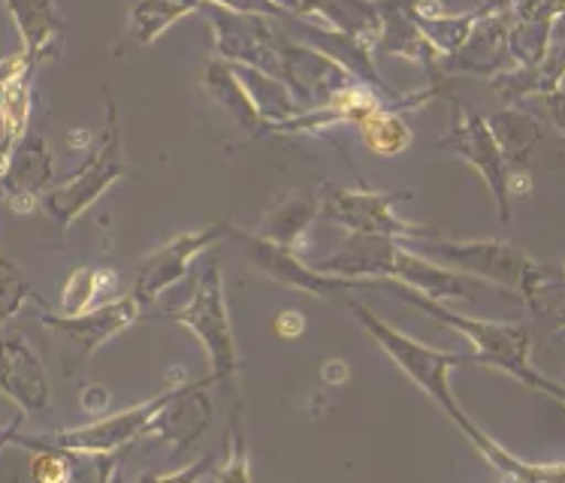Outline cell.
Listing matches in <instances>:
<instances>
[{
	"label": "cell",
	"instance_id": "6da1fadb",
	"mask_svg": "<svg viewBox=\"0 0 565 483\" xmlns=\"http://www.w3.org/2000/svg\"><path fill=\"white\" fill-rule=\"evenodd\" d=\"M348 309L354 311V318L363 323V330L379 342L387 357L403 368L408 378L415 380L420 390L427 393L433 402L439 405L441 411L460 426L462 436L472 441L475 448L484 453V460L490 465H497L502 474H511V477H526V481H544V483H563V465L554 462V465H532V462L518 460L514 453H508L497 438L487 436L481 426L475 423L472 417L466 415L457 402V396L450 390V368L466 366L472 363V354H450V351H436V347H427L408 339L399 330H393L391 323H384L381 318H375L366 305H360L358 300L348 302Z\"/></svg>",
	"mask_w": 565,
	"mask_h": 483
},
{
	"label": "cell",
	"instance_id": "7a4b0ae2",
	"mask_svg": "<svg viewBox=\"0 0 565 483\" xmlns=\"http://www.w3.org/2000/svg\"><path fill=\"white\" fill-rule=\"evenodd\" d=\"M415 254L433 264L445 266L450 272H460L484 285H502L514 290V297L530 305L535 314L559 311L563 293V272L559 266H547L532 260L530 254L511 242H457V239H415Z\"/></svg>",
	"mask_w": 565,
	"mask_h": 483
},
{
	"label": "cell",
	"instance_id": "3957f363",
	"mask_svg": "<svg viewBox=\"0 0 565 483\" xmlns=\"http://www.w3.org/2000/svg\"><path fill=\"white\" fill-rule=\"evenodd\" d=\"M323 276L351 278V281H396L405 288L417 290L420 297L433 302L441 300H469L472 290H487L490 285L475 281L460 272H450L445 266L420 257L403 242L384 239V236H363L351 233L345 245L327 260L312 266Z\"/></svg>",
	"mask_w": 565,
	"mask_h": 483
},
{
	"label": "cell",
	"instance_id": "277c9868",
	"mask_svg": "<svg viewBox=\"0 0 565 483\" xmlns=\"http://www.w3.org/2000/svg\"><path fill=\"white\" fill-rule=\"evenodd\" d=\"M387 290H393L396 297H403L405 302H412L420 311H427L433 321L445 323L450 330H457L466 335L475 345L472 363L478 366H493L499 372H505L514 380H520L530 390L547 393L551 399L563 402V387L556 380L544 378L539 368L532 366V333L523 323H497V321H478V318H466L457 311L445 309V302H433L427 297H420L417 290L387 281Z\"/></svg>",
	"mask_w": 565,
	"mask_h": 483
},
{
	"label": "cell",
	"instance_id": "5b68a950",
	"mask_svg": "<svg viewBox=\"0 0 565 483\" xmlns=\"http://www.w3.org/2000/svg\"><path fill=\"white\" fill-rule=\"evenodd\" d=\"M170 318L188 326L200 339V345L206 347L209 363H212L209 380L231 390L236 408H243L239 387H236V375H239L243 363H239V351H236V339H233L231 311H227L218 264H209L203 269V276L196 278L191 300L179 309H170Z\"/></svg>",
	"mask_w": 565,
	"mask_h": 483
},
{
	"label": "cell",
	"instance_id": "8992f818",
	"mask_svg": "<svg viewBox=\"0 0 565 483\" xmlns=\"http://www.w3.org/2000/svg\"><path fill=\"white\" fill-rule=\"evenodd\" d=\"M127 163L121 161V130H118V109L109 100L106 109V130L100 137V146L92 158L85 161L79 173L70 175L67 182H61L58 187H52L43 196V208L49 212V218L58 224L61 230H67L73 221L79 218L85 208L92 206L94 200H100L109 184H116L121 175H127Z\"/></svg>",
	"mask_w": 565,
	"mask_h": 483
},
{
	"label": "cell",
	"instance_id": "52a82bcc",
	"mask_svg": "<svg viewBox=\"0 0 565 483\" xmlns=\"http://www.w3.org/2000/svg\"><path fill=\"white\" fill-rule=\"evenodd\" d=\"M408 191H348V187H327L318 196V215L333 224H342L351 233L363 236H384V239L408 242V239H433L439 236L429 227L412 224L393 215V206L399 200H408Z\"/></svg>",
	"mask_w": 565,
	"mask_h": 483
},
{
	"label": "cell",
	"instance_id": "ba28073f",
	"mask_svg": "<svg viewBox=\"0 0 565 483\" xmlns=\"http://www.w3.org/2000/svg\"><path fill=\"white\" fill-rule=\"evenodd\" d=\"M203 10L215 15L212 24H215V36H218V52L224 55L221 61H227V64L236 61L252 73L278 79L276 34L266 19L254 15L252 10H243V7H221V3L196 7V12Z\"/></svg>",
	"mask_w": 565,
	"mask_h": 483
},
{
	"label": "cell",
	"instance_id": "9c48e42d",
	"mask_svg": "<svg viewBox=\"0 0 565 483\" xmlns=\"http://www.w3.org/2000/svg\"><path fill=\"white\" fill-rule=\"evenodd\" d=\"M185 387H170L161 396H154L149 402L134 405L125 408L113 417H104L92 426H79V429H67L58 432L49 444L52 448L64 450V453H85V457H106V453H116L118 448H125L130 441H137L139 436L151 432V423L158 420L167 405L173 402L179 393Z\"/></svg>",
	"mask_w": 565,
	"mask_h": 483
},
{
	"label": "cell",
	"instance_id": "30bf717a",
	"mask_svg": "<svg viewBox=\"0 0 565 483\" xmlns=\"http://www.w3.org/2000/svg\"><path fill=\"white\" fill-rule=\"evenodd\" d=\"M433 146L436 149L454 151L466 163H472L475 170L481 173V179L487 182V187H490L493 200H497L499 221L511 218V206H508V173L511 170H508L505 158L499 151L497 137H493V130H490L484 116L457 106L450 130L441 139H436Z\"/></svg>",
	"mask_w": 565,
	"mask_h": 483
},
{
	"label": "cell",
	"instance_id": "8fae6325",
	"mask_svg": "<svg viewBox=\"0 0 565 483\" xmlns=\"http://www.w3.org/2000/svg\"><path fill=\"white\" fill-rule=\"evenodd\" d=\"M233 230H236V227H233L231 218H218L215 224L203 227V230L182 233V236H175V239L167 242L163 248L149 254V257L139 264L137 285H134V293H130V297L139 302V309L158 300L167 288H173L175 281L185 276L188 266H191V260H194L196 254H203L209 245H215V242L231 239Z\"/></svg>",
	"mask_w": 565,
	"mask_h": 483
},
{
	"label": "cell",
	"instance_id": "7c38bea8",
	"mask_svg": "<svg viewBox=\"0 0 565 483\" xmlns=\"http://www.w3.org/2000/svg\"><path fill=\"white\" fill-rule=\"evenodd\" d=\"M139 314L142 309L134 297H118V300L104 302V305L82 311V314H40V321L67 339L76 363H85L97 347L116 339L118 333H125L127 326H134Z\"/></svg>",
	"mask_w": 565,
	"mask_h": 483
},
{
	"label": "cell",
	"instance_id": "4fadbf2b",
	"mask_svg": "<svg viewBox=\"0 0 565 483\" xmlns=\"http://www.w3.org/2000/svg\"><path fill=\"white\" fill-rule=\"evenodd\" d=\"M231 239H239L245 245V251L252 257L260 272L285 285V288L302 290V293H312V297H323L330 290H366V288H387V281H351V278L339 276H323L312 266H306L297 257V251H288V248H278V245H269V242L257 239V236H248L243 230H233Z\"/></svg>",
	"mask_w": 565,
	"mask_h": 483
},
{
	"label": "cell",
	"instance_id": "5bb4252c",
	"mask_svg": "<svg viewBox=\"0 0 565 483\" xmlns=\"http://www.w3.org/2000/svg\"><path fill=\"white\" fill-rule=\"evenodd\" d=\"M0 393L22 408V415H36L49 408V378L43 359L24 335L0 339Z\"/></svg>",
	"mask_w": 565,
	"mask_h": 483
},
{
	"label": "cell",
	"instance_id": "9a60e30c",
	"mask_svg": "<svg viewBox=\"0 0 565 483\" xmlns=\"http://www.w3.org/2000/svg\"><path fill=\"white\" fill-rule=\"evenodd\" d=\"M52 179V154H49L46 142H22L12 151L7 170L0 175L3 187L10 191V206H19V200H28V206L34 208V194H40Z\"/></svg>",
	"mask_w": 565,
	"mask_h": 483
},
{
	"label": "cell",
	"instance_id": "2e32d148",
	"mask_svg": "<svg viewBox=\"0 0 565 483\" xmlns=\"http://www.w3.org/2000/svg\"><path fill=\"white\" fill-rule=\"evenodd\" d=\"M318 218V196H288L281 200L273 212H266L260 230L254 233L257 239L297 251V245Z\"/></svg>",
	"mask_w": 565,
	"mask_h": 483
},
{
	"label": "cell",
	"instance_id": "e0dca14e",
	"mask_svg": "<svg viewBox=\"0 0 565 483\" xmlns=\"http://www.w3.org/2000/svg\"><path fill=\"white\" fill-rule=\"evenodd\" d=\"M7 12L15 19V28L22 34V52L40 64L64 31L58 7H52V3H7Z\"/></svg>",
	"mask_w": 565,
	"mask_h": 483
},
{
	"label": "cell",
	"instance_id": "ac0fdd59",
	"mask_svg": "<svg viewBox=\"0 0 565 483\" xmlns=\"http://www.w3.org/2000/svg\"><path fill=\"white\" fill-rule=\"evenodd\" d=\"M203 88H206V94L215 104L224 106V109H227L239 125L248 127V130L257 125H264V118L257 112V106H254L252 94L245 88V82L236 76V69H233L227 61H209L206 73H203Z\"/></svg>",
	"mask_w": 565,
	"mask_h": 483
},
{
	"label": "cell",
	"instance_id": "d6986e66",
	"mask_svg": "<svg viewBox=\"0 0 565 483\" xmlns=\"http://www.w3.org/2000/svg\"><path fill=\"white\" fill-rule=\"evenodd\" d=\"M379 12L387 15V19H381L379 28V46L384 52H396V55H405V58L412 61H424V64L439 58V52L429 46L427 36L417 31L415 22L405 15L403 7H381Z\"/></svg>",
	"mask_w": 565,
	"mask_h": 483
},
{
	"label": "cell",
	"instance_id": "ffe728a7",
	"mask_svg": "<svg viewBox=\"0 0 565 483\" xmlns=\"http://www.w3.org/2000/svg\"><path fill=\"white\" fill-rule=\"evenodd\" d=\"M358 130L363 146L381 158H393V154H399L412 146V127L405 125L396 109L370 112L363 121H358Z\"/></svg>",
	"mask_w": 565,
	"mask_h": 483
},
{
	"label": "cell",
	"instance_id": "44dd1931",
	"mask_svg": "<svg viewBox=\"0 0 565 483\" xmlns=\"http://www.w3.org/2000/svg\"><path fill=\"white\" fill-rule=\"evenodd\" d=\"M487 125L497 137L505 163H514V170H518V161L523 163V158L530 154L532 142L542 137V125L535 118L520 116V112H502L497 118H487Z\"/></svg>",
	"mask_w": 565,
	"mask_h": 483
},
{
	"label": "cell",
	"instance_id": "7402d4cb",
	"mask_svg": "<svg viewBox=\"0 0 565 483\" xmlns=\"http://www.w3.org/2000/svg\"><path fill=\"white\" fill-rule=\"evenodd\" d=\"M116 278V272H109V269H92V266L73 269L67 281H64V293H61V314L88 311L92 302L97 300V293L104 288H113Z\"/></svg>",
	"mask_w": 565,
	"mask_h": 483
},
{
	"label": "cell",
	"instance_id": "603a6c76",
	"mask_svg": "<svg viewBox=\"0 0 565 483\" xmlns=\"http://www.w3.org/2000/svg\"><path fill=\"white\" fill-rule=\"evenodd\" d=\"M191 12H196V7L191 3H137V7H130V31L137 34L142 46H149L170 24L185 19Z\"/></svg>",
	"mask_w": 565,
	"mask_h": 483
},
{
	"label": "cell",
	"instance_id": "cb8c5ba5",
	"mask_svg": "<svg viewBox=\"0 0 565 483\" xmlns=\"http://www.w3.org/2000/svg\"><path fill=\"white\" fill-rule=\"evenodd\" d=\"M40 302L34 285L28 281L15 260L0 251V323H7L12 314L22 311L24 302Z\"/></svg>",
	"mask_w": 565,
	"mask_h": 483
},
{
	"label": "cell",
	"instance_id": "d4e9b609",
	"mask_svg": "<svg viewBox=\"0 0 565 483\" xmlns=\"http://www.w3.org/2000/svg\"><path fill=\"white\" fill-rule=\"evenodd\" d=\"M19 444L34 450V462H31V477L34 483H73V462L67 460V453L58 448H52L46 441H28V438H15Z\"/></svg>",
	"mask_w": 565,
	"mask_h": 483
},
{
	"label": "cell",
	"instance_id": "484cf974",
	"mask_svg": "<svg viewBox=\"0 0 565 483\" xmlns=\"http://www.w3.org/2000/svg\"><path fill=\"white\" fill-rule=\"evenodd\" d=\"M215 483H252V469H248V444L239 426L233 423L231 444H227V460L215 472Z\"/></svg>",
	"mask_w": 565,
	"mask_h": 483
},
{
	"label": "cell",
	"instance_id": "4316f807",
	"mask_svg": "<svg viewBox=\"0 0 565 483\" xmlns=\"http://www.w3.org/2000/svg\"><path fill=\"white\" fill-rule=\"evenodd\" d=\"M215 465H218V460H215V457H206V460L194 462V465H188V469H179V472L142 474V481L139 483H200L206 474L215 472Z\"/></svg>",
	"mask_w": 565,
	"mask_h": 483
},
{
	"label": "cell",
	"instance_id": "83f0119b",
	"mask_svg": "<svg viewBox=\"0 0 565 483\" xmlns=\"http://www.w3.org/2000/svg\"><path fill=\"white\" fill-rule=\"evenodd\" d=\"M28 67H36V61L28 58L22 49H19L15 55H10V58H0V88H3L10 79H15V76Z\"/></svg>",
	"mask_w": 565,
	"mask_h": 483
},
{
	"label": "cell",
	"instance_id": "f1b7e54d",
	"mask_svg": "<svg viewBox=\"0 0 565 483\" xmlns=\"http://www.w3.org/2000/svg\"><path fill=\"white\" fill-rule=\"evenodd\" d=\"M302 330H306V321H302L297 311H281L276 321V333L281 335V339H300Z\"/></svg>",
	"mask_w": 565,
	"mask_h": 483
},
{
	"label": "cell",
	"instance_id": "f546056e",
	"mask_svg": "<svg viewBox=\"0 0 565 483\" xmlns=\"http://www.w3.org/2000/svg\"><path fill=\"white\" fill-rule=\"evenodd\" d=\"M502 483H544V481H526V477H511V474H505V481Z\"/></svg>",
	"mask_w": 565,
	"mask_h": 483
}]
</instances>
